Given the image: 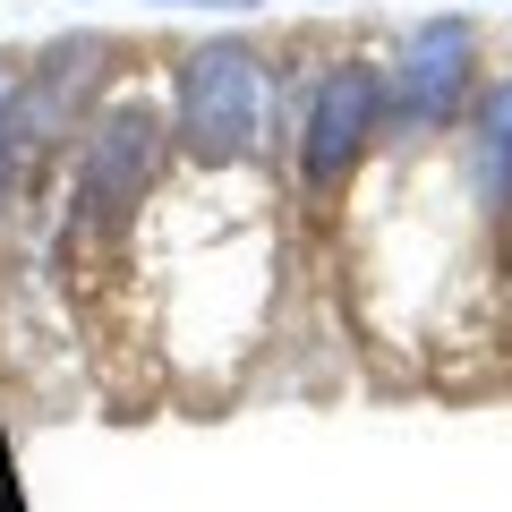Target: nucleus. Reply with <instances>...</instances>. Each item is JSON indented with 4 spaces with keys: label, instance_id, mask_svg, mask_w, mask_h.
<instances>
[{
    "label": "nucleus",
    "instance_id": "f03ea898",
    "mask_svg": "<svg viewBox=\"0 0 512 512\" xmlns=\"http://www.w3.org/2000/svg\"><path fill=\"white\" fill-rule=\"evenodd\" d=\"M180 137L205 163H231L256 146V60L239 43H205L180 69Z\"/></svg>",
    "mask_w": 512,
    "mask_h": 512
},
{
    "label": "nucleus",
    "instance_id": "f257e3e1",
    "mask_svg": "<svg viewBox=\"0 0 512 512\" xmlns=\"http://www.w3.org/2000/svg\"><path fill=\"white\" fill-rule=\"evenodd\" d=\"M376 128H384V77L367 69V60L325 69V77H316V94H308V128H299V180H308L316 197L342 188Z\"/></svg>",
    "mask_w": 512,
    "mask_h": 512
},
{
    "label": "nucleus",
    "instance_id": "20e7f679",
    "mask_svg": "<svg viewBox=\"0 0 512 512\" xmlns=\"http://www.w3.org/2000/svg\"><path fill=\"white\" fill-rule=\"evenodd\" d=\"M470 26L461 18H436V26H419L410 35V52H402V111L419 128H436V120H453V103L470 94Z\"/></svg>",
    "mask_w": 512,
    "mask_h": 512
},
{
    "label": "nucleus",
    "instance_id": "39448f33",
    "mask_svg": "<svg viewBox=\"0 0 512 512\" xmlns=\"http://www.w3.org/2000/svg\"><path fill=\"white\" fill-rule=\"evenodd\" d=\"M478 197L512 205V77H495L478 103Z\"/></svg>",
    "mask_w": 512,
    "mask_h": 512
},
{
    "label": "nucleus",
    "instance_id": "7ed1b4c3",
    "mask_svg": "<svg viewBox=\"0 0 512 512\" xmlns=\"http://www.w3.org/2000/svg\"><path fill=\"white\" fill-rule=\"evenodd\" d=\"M154 171H163V128L146 111H111L94 128V146H86V197H77L86 222H120L154 188Z\"/></svg>",
    "mask_w": 512,
    "mask_h": 512
}]
</instances>
